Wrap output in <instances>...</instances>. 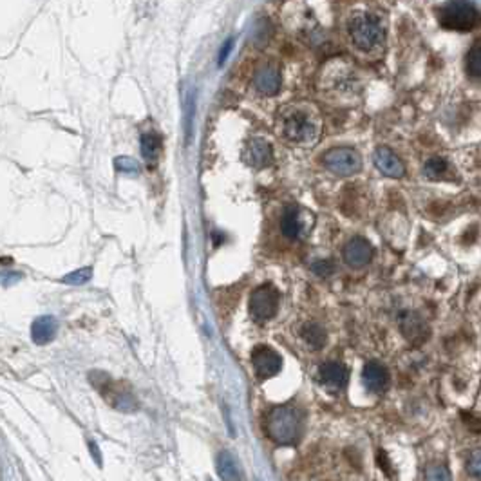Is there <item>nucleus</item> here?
Here are the masks:
<instances>
[{
  "mask_svg": "<svg viewBox=\"0 0 481 481\" xmlns=\"http://www.w3.org/2000/svg\"><path fill=\"white\" fill-rule=\"evenodd\" d=\"M281 295L274 284H261L250 295V315L257 324H264L277 315Z\"/></svg>",
  "mask_w": 481,
  "mask_h": 481,
  "instance_id": "39448f33",
  "label": "nucleus"
},
{
  "mask_svg": "<svg viewBox=\"0 0 481 481\" xmlns=\"http://www.w3.org/2000/svg\"><path fill=\"white\" fill-rule=\"evenodd\" d=\"M375 255V248L373 244L364 237H351L348 243L344 244V250H342V259L344 263L350 266V268H364L367 264L371 263V259Z\"/></svg>",
  "mask_w": 481,
  "mask_h": 481,
  "instance_id": "1a4fd4ad",
  "label": "nucleus"
},
{
  "mask_svg": "<svg viewBox=\"0 0 481 481\" xmlns=\"http://www.w3.org/2000/svg\"><path fill=\"white\" fill-rule=\"evenodd\" d=\"M264 429L277 445H297L304 432V413L295 405H277L266 415Z\"/></svg>",
  "mask_w": 481,
  "mask_h": 481,
  "instance_id": "f03ea898",
  "label": "nucleus"
},
{
  "mask_svg": "<svg viewBox=\"0 0 481 481\" xmlns=\"http://www.w3.org/2000/svg\"><path fill=\"white\" fill-rule=\"evenodd\" d=\"M281 83H283V78H281L278 67L272 64L259 67L253 76V86L263 96H275L281 91Z\"/></svg>",
  "mask_w": 481,
  "mask_h": 481,
  "instance_id": "4468645a",
  "label": "nucleus"
},
{
  "mask_svg": "<svg viewBox=\"0 0 481 481\" xmlns=\"http://www.w3.org/2000/svg\"><path fill=\"white\" fill-rule=\"evenodd\" d=\"M467 471H469V474L474 478H480L481 476V456L480 451H474L471 454V458H469V463H467Z\"/></svg>",
  "mask_w": 481,
  "mask_h": 481,
  "instance_id": "a878e982",
  "label": "nucleus"
},
{
  "mask_svg": "<svg viewBox=\"0 0 481 481\" xmlns=\"http://www.w3.org/2000/svg\"><path fill=\"white\" fill-rule=\"evenodd\" d=\"M114 167H116L118 172L125 174V176L136 177L138 174H140V165H138V161L129 156L116 157V159H114Z\"/></svg>",
  "mask_w": 481,
  "mask_h": 481,
  "instance_id": "4be33fe9",
  "label": "nucleus"
},
{
  "mask_svg": "<svg viewBox=\"0 0 481 481\" xmlns=\"http://www.w3.org/2000/svg\"><path fill=\"white\" fill-rule=\"evenodd\" d=\"M427 481H451V472L445 465H430L426 471Z\"/></svg>",
  "mask_w": 481,
  "mask_h": 481,
  "instance_id": "393cba45",
  "label": "nucleus"
},
{
  "mask_svg": "<svg viewBox=\"0 0 481 481\" xmlns=\"http://www.w3.org/2000/svg\"><path fill=\"white\" fill-rule=\"evenodd\" d=\"M232 46H233V40L230 38V40H226L224 42V47L221 49V53H219V64H223L224 60H226V56L230 55V51H232Z\"/></svg>",
  "mask_w": 481,
  "mask_h": 481,
  "instance_id": "cd10ccee",
  "label": "nucleus"
},
{
  "mask_svg": "<svg viewBox=\"0 0 481 481\" xmlns=\"http://www.w3.org/2000/svg\"><path fill=\"white\" fill-rule=\"evenodd\" d=\"M243 161L252 168H266L274 161V148L263 138H252L243 148Z\"/></svg>",
  "mask_w": 481,
  "mask_h": 481,
  "instance_id": "9d476101",
  "label": "nucleus"
},
{
  "mask_svg": "<svg viewBox=\"0 0 481 481\" xmlns=\"http://www.w3.org/2000/svg\"><path fill=\"white\" fill-rule=\"evenodd\" d=\"M322 165L339 177H348L362 170V157L351 147H335L322 156Z\"/></svg>",
  "mask_w": 481,
  "mask_h": 481,
  "instance_id": "423d86ee",
  "label": "nucleus"
},
{
  "mask_svg": "<svg viewBox=\"0 0 481 481\" xmlns=\"http://www.w3.org/2000/svg\"><path fill=\"white\" fill-rule=\"evenodd\" d=\"M350 38L364 53L378 49L385 40V27L380 16L373 13H356L350 21Z\"/></svg>",
  "mask_w": 481,
  "mask_h": 481,
  "instance_id": "7ed1b4c3",
  "label": "nucleus"
},
{
  "mask_svg": "<svg viewBox=\"0 0 481 481\" xmlns=\"http://www.w3.org/2000/svg\"><path fill=\"white\" fill-rule=\"evenodd\" d=\"M424 174L430 181H445V179H452V167L445 157L434 156L426 161Z\"/></svg>",
  "mask_w": 481,
  "mask_h": 481,
  "instance_id": "6ab92c4d",
  "label": "nucleus"
},
{
  "mask_svg": "<svg viewBox=\"0 0 481 481\" xmlns=\"http://www.w3.org/2000/svg\"><path fill=\"white\" fill-rule=\"evenodd\" d=\"M91 277L92 268H80L71 272V274H67L66 277H62V283L71 284V286H81V284H86Z\"/></svg>",
  "mask_w": 481,
  "mask_h": 481,
  "instance_id": "5701e85b",
  "label": "nucleus"
},
{
  "mask_svg": "<svg viewBox=\"0 0 481 481\" xmlns=\"http://www.w3.org/2000/svg\"><path fill=\"white\" fill-rule=\"evenodd\" d=\"M467 73L471 78L474 80H480L481 76V40L474 42V46L469 49V55H467Z\"/></svg>",
  "mask_w": 481,
  "mask_h": 481,
  "instance_id": "412c9836",
  "label": "nucleus"
},
{
  "mask_svg": "<svg viewBox=\"0 0 481 481\" xmlns=\"http://www.w3.org/2000/svg\"><path fill=\"white\" fill-rule=\"evenodd\" d=\"M253 371L259 380H268L278 375V371L283 369V359L275 350L270 346H257L252 353Z\"/></svg>",
  "mask_w": 481,
  "mask_h": 481,
  "instance_id": "6e6552de",
  "label": "nucleus"
},
{
  "mask_svg": "<svg viewBox=\"0 0 481 481\" xmlns=\"http://www.w3.org/2000/svg\"><path fill=\"white\" fill-rule=\"evenodd\" d=\"M309 268H311V272H313L315 275H319V277H331V275L335 274V261H331V259H319V261H315V263L309 264Z\"/></svg>",
  "mask_w": 481,
  "mask_h": 481,
  "instance_id": "b1692460",
  "label": "nucleus"
},
{
  "mask_svg": "<svg viewBox=\"0 0 481 481\" xmlns=\"http://www.w3.org/2000/svg\"><path fill=\"white\" fill-rule=\"evenodd\" d=\"M311 224H313L311 213L306 212L304 208L297 207V205H288L284 208L283 216H281V232L289 241L302 239L309 232Z\"/></svg>",
  "mask_w": 481,
  "mask_h": 481,
  "instance_id": "0eeeda50",
  "label": "nucleus"
},
{
  "mask_svg": "<svg viewBox=\"0 0 481 481\" xmlns=\"http://www.w3.org/2000/svg\"><path fill=\"white\" fill-rule=\"evenodd\" d=\"M373 161H375L378 172L384 174V176L393 177V179H400V177L405 176L404 161L389 147L376 148L375 154H373Z\"/></svg>",
  "mask_w": 481,
  "mask_h": 481,
  "instance_id": "9b49d317",
  "label": "nucleus"
},
{
  "mask_svg": "<svg viewBox=\"0 0 481 481\" xmlns=\"http://www.w3.org/2000/svg\"><path fill=\"white\" fill-rule=\"evenodd\" d=\"M163 151V138L159 132L148 131L142 134V154L148 168H154L159 163Z\"/></svg>",
  "mask_w": 481,
  "mask_h": 481,
  "instance_id": "f3484780",
  "label": "nucleus"
},
{
  "mask_svg": "<svg viewBox=\"0 0 481 481\" xmlns=\"http://www.w3.org/2000/svg\"><path fill=\"white\" fill-rule=\"evenodd\" d=\"M56 333H58V320L51 315L38 317L31 324V339L36 346H46L53 342Z\"/></svg>",
  "mask_w": 481,
  "mask_h": 481,
  "instance_id": "dca6fc26",
  "label": "nucleus"
},
{
  "mask_svg": "<svg viewBox=\"0 0 481 481\" xmlns=\"http://www.w3.org/2000/svg\"><path fill=\"white\" fill-rule=\"evenodd\" d=\"M216 469L223 481H243V474H241L237 461L228 451L219 452L218 460H216Z\"/></svg>",
  "mask_w": 481,
  "mask_h": 481,
  "instance_id": "a211bd4d",
  "label": "nucleus"
},
{
  "mask_svg": "<svg viewBox=\"0 0 481 481\" xmlns=\"http://www.w3.org/2000/svg\"><path fill=\"white\" fill-rule=\"evenodd\" d=\"M398 322H400L402 333H404V337L409 340L411 344H421L429 337V328H427L426 320L421 319L418 313H415V311H404L400 315Z\"/></svg>",
  "mask_w": 481,
  "mask_h": 481,
  "instance_id": "f8f14e48",
  "label": "nucleus"
},
{
  "mask_svg": "<svg viewBox=\"0 0 481 481\" xmlns=\"http://www.w3.org/2000/svg\"><path fill=\"white\" fill-rule=\"evenodd\" d=\"M362 380H364V385L371 393L380 395V393H384V391L389 387V371L385 369L380 362L371 360V362H367V364L364 365Z\"/></svg>",
  "mask_w": 481,
  "mask_h": 481,
  "instance_id": "2eb2a0df",
  "label": "nucleus"
},
{
  "mask_svg": "<svg viewBox=\"0 0 481 481\" xmlns=\"http://www.w3.org/2000/svg\"><path fill=\"white\" fill-rule=\"evenodd\" d=\"M438 21L443 29L467 33L480 22V11L476 2H447L438 11Z\"/></svg>",
  "mask_w": 481,
  "mask_h": 481,
  "instance_id": "20e7f679",
  "label": "nucleus"
},
{
  "mask_svg": "<svg viewBox=\"0 0 481 481\" xmlns=\"http://www.w3.org/2000/svg\"><path fill=\"white\" fill-rule=\"evenodd\" d=\"M21 278L22 275L18 274V272H2V274H0V284L5 286V288H10V286L18 283Z\"/></svg>",
  "mask_w": 481,
  "mask_h": 481,
  "instance_id": "bb28decb",
  "label": "nucleus"
},
{
  "mask_svg": "<svg viewBox=\"0 0 481 481\" xmlns=\"http://www.w3.org/2000/svg\"><path fill=\"white\" fill-rule=\"evenodd\" d=\"M300 337H302V340L306 342V346L315 351L322 350L326 346V340H328L326 329L322 328L319 322H306V324L300 328Z\"/></svg>",
  "mask_w": 481,
  "mask_h": 481,
  "instance_id": "aec40b11",
  "label": "nucleus"
},
{
  "mask_svg": "<svg viewBox=\"0 0 481 481\" xmlns=\"http://www.w3.org/2000/svg\"><path fill=\"white\" fill-rule=\"evenodd\" d=\"M320 384L331 391H342L348 385L350 371L342 362H324L319 367Z\"/></svg>",
  "mask_w": 481,
  "mask_h": 481,
  "instance_id": "ddd939ff",
  "label": "nucleus"
},
{
  "mask_svg": "<svg viewBox=\"0 0 481 481\" xmlns=\"http://www.w3.org/2000/svg\"><path fill=\"white\" fill-rule=\"evenodd\" d=\"M278 132L291 145L313 147L320 136L319 116L308 105H289L278 112Z\"/></svg>",
  "mask_w": 481,
  "mask_h": 481,
  "instance_id": "f257e3e1",
  "label": "nucleus"
}]
</instances>
